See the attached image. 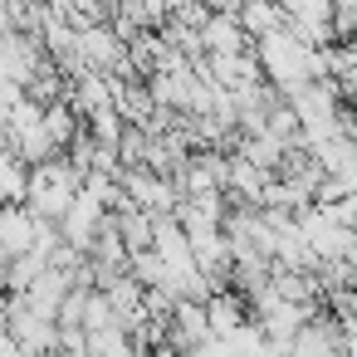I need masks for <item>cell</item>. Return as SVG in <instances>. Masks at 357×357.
Instances as JSON below:
<instances>
[{
	"mask_svg": "<svg viewBox=\"0 0 357 357\" xmlns=\"http://www.w3.org/2000/svg\"><path fill=\"white\" fill-rule=\"evenodd\" d=\"M74 196H79V176L69 172V162H64V157H54V162H45V167H30L25 211H30L35 220L59 225V220H64V211L74 206Z\"/></svg>",
	"mask_w": 357,
	"mask_h": 357,
	"instance_id": "cell-1",
	"label": "cell"
},
{
	"mask_svg": "<svg viewBox=\"0 0 357 357\" xmlns=\"http://www.w3.org/2000/svg\"><path fill=\"white\" fill-rule=\"evenodd\" d=\"M337 352H342V328L328 308L298 323V333L289 337V357H337Z\"/></svg>",
	"mask_w": 357,
	"mask_h": 357,
	"instance_id": "cell-2",
	"label": "cell"
},
{
	"mask_svg": "<svg viewBox=\"0 0 357 357\" xmlns=\"http://www.w3.org/2000/svg\"><path fill=\"white\" fill-rule=\"evenodd\" d=\"M201 308H206V328H211V337H230L235 328H245V323H250V303H245L235 289L211 294Z\"/></svg>",
	"mask_w": 357,
	"mask_h": 357,
	"instance_id": "cell-3",
	"label": "cell"
},
{
	"mask_svg": "<svg viewBox=\"0 0 357 357\" xmlns=\"http://www.w3.org/2000/svg\"><path fill=\"white\" fill-rule=\"evenodd\" d=\"M35 245V215L25 206H0V259L30 255Z\"/></svg>",
	"mask_w": 357,
	"mask_h": 357,
	"instance_id": "cell-4",
	"label": "cell"
},
{
	"mask_svg": "<svg viewBox=\"0 0 357 357\" xmlns=\"http://www.w3.org/2000/svg\"><path fill=\"white\" fill-rule=\"evenodd\" d=\"M201 45H206V54H250L255 50L245 40V30L235 25V15H211L201 25Z\"/></svg>",
	"mask_w": 357,
	"mask_h": 357,
	"instance_id": "cell-5",
	"label": "cell"
},
{
	"mask_svg": "<svg viewBox=\"0 0 357 357\" xmlns=\"http://www.w3.org/2000/svg\"><path fill=\"white\" fill-rule=\"evenodd\" d=\"M235 25H240V30H245V40L255 45V40H264V35L284 30L289 20H284V10L274 6V0H245L240 15H235Z\"/></svg>",
	"mask_w": 357,
	"mask_h": 357,
	"instance_id": "cell-6",
	"label": "cell"
},
{
	"mask_svg": "<svg viewBox=\"0 0 357 357\" xmlns=\"http://www.w3.org/2000/svg\"><path fill=\"white\" fill-rule=\"evenodd\" d=\"M20 347H15V337H10V328L6 323H0V357H15Z\"/></svg>",
	"mask_w": 357,
	"mask_h": 357,
	"instance_id": "cell-7",
	"label": "cell"
}]
</instances>
